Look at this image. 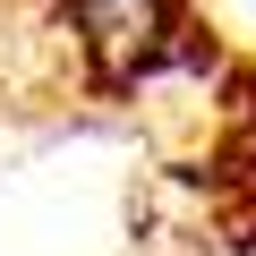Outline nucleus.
I'll list each match as a JSON object with an SVG mask.
<instances>
[{
	"label": "nucleus",
	"instance_id": "obj_1",
	"mask_svg": "<svg viewBox=\"0 0 256 256\" xmlns=\"http://www.w3.org/2000/svg\"><path fill=\"white\" fill-rule=\"evenodd\" d=\"M77 34V60L94 68L102 94H154L162 86V52L196 26L188 0H52Z\"/></svg>",
	"mask_w": 256,
	"mask_h": 256
}]
</instances>
